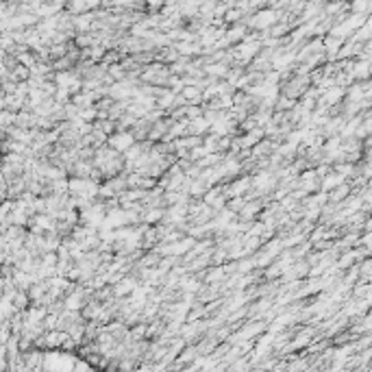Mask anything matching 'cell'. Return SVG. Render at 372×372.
Returning a JSON list of instances; mask_svg holds the SVG:
<instances>
[{
    "instance_id": "cell-1",
    "label": "cell",
    "mask_w": 372,
    "mask_h": 372,
    "mask_svg": "<svg viewBox=\"0 0 372 372\" xmlns=\"http://www.w3.org/2000/svg\"><path fill=\"white\" fill-rule=\"evenodd\" d=\"M131 144H133V137L127 135V133H122V135H115V137H113V146H117V148H129Z\"/></svg>"
},
{
    "instance_id": "cell-2",
    "label": "cell",
    "mask_w": 372,
    "mask_h": 372,
    "mask_svg": "<svg viewBox=\"0 0 372 372\" xmlns=\"http://www.w3.org/2000/svg\"><path fill=\"white\" fill-rule=\"evenodd\" d=\"M257 18H259V20H257V24H261V26H266V24L274 22V13H270V11H266V13H259Z\"/></svg>"
}]
</instances>
